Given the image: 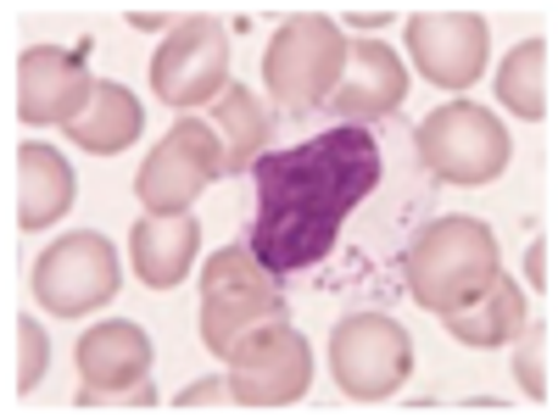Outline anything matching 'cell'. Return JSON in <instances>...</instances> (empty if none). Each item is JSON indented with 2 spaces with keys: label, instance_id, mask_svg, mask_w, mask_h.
Listing matches in <instances>:
<instances>
[{
  "label": "cell",
  "instance_id": "17",
  "mask_svg": "<svg viewBox=\"0 0 558 418\" xmlns=\"http://www.w3.org/2000/svg\"><path fill=\"white\" fill-rule=\"evenodd\" d=\"M441 323H447V335L458 346L492 352V346H508V341L525 330V296H520L514 279L497 273V285L486 296H475L470 307H458V312H441Z\"/></svg>",
  "mask_w": 558,
  "mask_h": 418
},
{
  "label": "cell",
  "instance_id": "9",
  "mask_svg": "<svg viewBox=\"0 0 558 418\" xmlns=\"http://www.w3.org/2000/svg\"><path fill=\"white\" fill-rule=\"evenodd\" d=\"M118 251L107 235H96V229H73V235H62L51 251H39L28 285H34V302L45 312L57 318H78L89 307H101L118 296Z\"/></svg>",
  "mask_w": 558,
  "mask_h": 418
},
{
  "label": "cell",
  "instance_id": "20",
  "mask_svg": "<svg viewBox=\"0 0 558 418\" xmlns=\"http://www.w3.org/2000/svg\"><path fill=\"white\" fill-rule=\"evenodd\" d=\"M553 57H547V39H525L502 57V73H497V96L508 112L520 118H547V101H553Z\"/></svg>",
  "mask_w": 558,
  "mask_h": 418
},
{
  "label": "cell",
  "instance_id": "16",
  "mask_svg": "<svg viewBox=\"0 0 558 418\" xmlns=\"http://www.w3.org/2000/svg\"><path fill=\"white\" fill-rule=\"evenodd\" d=\"M73 162L57 146H23L17 151V223L51 229L73 207Z\"/></svg>",
  "mask_w": 558,
  "mask_h": 418
},
{
  "label": "cell",
  "instance_id": "7",
  "mask_svg": "<svg viewBox=\"0 0 558 418\" xmlns=\"http://www.w3.org/2000/svg\"><path fill=\"white\" fill-rule=\"evenodd\" d=\"M213 179H223V139L213 123L196 118H179L146 157L134 179V196L151 218H179L191 212V201L207 190Z\"/></svg>",
  "mask_w": 558,
  "mask_h": 418
},
{
  "label": "cell",
  "instance_id": "14",
  "mask_svg": "<svg viewBox=\"0 0 558 418\" xmlns=\"http://www.w3.org/2000/svg\"><path fill=\"white\" fill-rule=\"evenodd\" d=\"M408 96V73L397 62L391 45L380 39H352L347 45V73H341V89L330 96V107L347 118V123H375L386 112H397Z\"/></svg>",
  "mask_w": 558,
  "mask_h": 418
},
{
  "label": "cell",
  "instance_id": "4",
  "mask_svg": "<svg viewBox=\"0 0 558 418\" xmlns=\"http://www.w3.org/2000/svg\"><path fill=\"white\" fill-rule=\"evenodd\" d=\"M347 34L330 17H296L268 39V57H263V78H268V96L291 112L324 107L341 89L347 73Z\"/></svg>",
  "mask_w": 558,
  "mask_h": 418
},
{
  "label": "cell",
  "instance_id": "8",
  "mask_svg": "<svg viewBox=\"0 0 558 418\" xmlns=\"http://www.w3.org/2000/svg\"><path fill=\"white\" fill-rule=\"evenodd\" d=\"M330 374L352 402H386L413 374V341L386 312H352L330 335Z\"/></svg>",
  "mask_w": 558,
  "mask_h": 418
},
{
  "label": "cell",
  "instance_id": "2",
  "mask_svg": "<svg viewBox=\"0 0 558 418\" xmlns=\"http://www.w3.org/2000/svg\"><path fill=\"white\" fill-rule=\"evenodd\" d=\"M402 273H408V291H413L418 307L458 312L497 285L502 262H497L492 229L481 218H436L413 235Z\"/></svg>",
  "mask_w": 558,
  "mask_h": 418
},
{
  "label": "cell",
  "instance_id": "18",
  "mask_svg": "<svg viewBox=\"0 0 558 418\" xmlns=\"http://www.w3.org/2000/svg\"><path fill=\"white\" fill-rule=\"evenodd\" d=\"M140 128H146V112H140L134 89L101 78L96 84V101L84 107V118L68 123V139H73V146H84V151H96V157H112V151H129L134 146Z\"/></svg>",
  "mask_w": 558,
  "mask_h": 418
},
{
  "label": "cell",
  "instance_id": "24",
  "mask_svg": "<svg viewBox=\"0 0 558 418\" xmlns=\"http://www.w3.org/2000/svg\"><path fill=\"white\" fill-rule=\"evenodd\" d=\"M531 285H536V291H547V241H536V246H531Z\"/></svg>",
  "mask_w": 558,
  "mask_h": 418
},
{
  "label": "cell",
  "instance_id": "5",
  "mask_svg": "<svg viewBox=\"0 0 558 418\" xmlns=\"http://www.w3.org/2000/svg\"><path fill=\"white\" fill-rule=\"evenodd\" d=\"M508 157H514V139L486 107L452 101L418 123V162L441 184H492L508 168Z\"/></svg>",
  "mask_w": 558,
  "mask_h": 418
},
{
  "label": "cell",
  "instance_id": "21",
  "mask_svg": "<svg viewBox=\"0 0 558 418\" xmlns=\"http://www.w3.org/2000/svg\"><path fill=\"white\" fill-rule=\"evenodd\" d=\"M514 374H520L531 402H547V374H553V335H547V323H536V330L525 335V346L514 357Z\"/></svg>",
  "mask_w": 558,
  "mask_h": 418
},
{
  "label": "cell",
  "instance_id": "13",
  "mask_svg": "<svg viewBox=\"0 0 558 418\" xmlns=\"http://www.w3.org/2000/svg\"><path fill=\"white\" fill-rule=\"evenodd\" d=\"M78 374H84V407L112 402L118 391H140L151 374V335L129 318H112L78 341Z\"/></svg>",
  "mask_w": 558,
  "mask_h": 418
},
{
  "label": "cell",
  "instance_id": "10",
  "mask_svg": "<svg viewBox=\"0 0 558 418\" xmlns=\"http://www.w3.org/2000/svg\"><path fill=\"white\" fill-rule=\"evenodd\" d=\"M229 89V34L218 17H179L151 57V96L168 107H202Z\"/></svg>",
  "mask_w": 558,
  "mask_h": 418
},
{
  "label": "cell",
  "instance_id": "25",
  "mask_svg": "<svg viewBox=\"0 0 558 418\" xmlns=\"http://www.w3.org/2000/svg\"><path fill=\"white\" fill-rule=\"evenodd\" d=\"M347 23H352V28H380V23H391V12H386V7H380V12H363V7H357V12H347Z\"/></svg>",
  "mask_w": 558,
  "mask_h": 418
},
{
  "label": "cell",
  "instance_id": "11",
  "mask_svg": "<svg viewBox=\"0 0 558 418\" xmlns=\"http://www.w3.org/2000/svg\"><path fill=\"white\" fill-rule=\"evenodd\" d=\"M408 51L430 84L470 89L486 73V23L475 12H413Z\"/></svg>",
  "mask_w": 558,
  "mask_h": 418
},
{
  "label": "cell",
  "instance_id": "3",
  "mask_svg": "<svg viewBox=\"0 0 558 418\" xmlns=\"http://www.w3.org/2000/svg\"><path fill=\"white\" fill-rule=\"evenodd\" d=\"M286 318L279 302V279L252 257V246H223L202 268V341L207 352H229L241 335L263 330V323Z\"/></svg>",
  "mask_w": 558,
  "mask_h": 418
},
{
  "label": "cell",
  "instance_id": "26",
  "mask_svg": "<svg viewBox=\"0 0 558 418\" xmlns=\"http://www.w3.org/2000/svg\"><path fill=\"white\" fill-rule=\"evenodd\" d=\"M129 23H140V28H157V23H162V12H129Z\"/></svg>",
  "mask_w": 558,
  "mask_h": 418
},
{
  "label": "cell",
  "instance_id": "15",
  "mask_svg": "<svg viewBox=\"0 0 558 418\" xmlns=\"http://www.w3.org/2000/svg\"><path fill=\"white\" fill-rule=\"evenodd\" d=\"M129 251H134V273L146 279L151 291H173L184 273H191L196 251H202V223L191 212L179 218H140L134 235H129Z\"/></svg>",
  "mask_w": 558,
  "mask_h": 418
},
{
  "label": "cell",
  "instance_id": "6",
  "mask_svg": "<svg viewBox=\"0 0 558 418\" xmlns=\"http://www.w3.org/2000/svg\"><path fill=\"white\" fill-rule=\"evenodd\" d=\"M229 362V402L235 407H291L313 385V346L291 330V318H274L241 335L223 352Z\"/></svg>",
  "mask_w": 558,
  "mask_h": 418
},
{
  "label": "cell",
  "instance_id": "22",
  "mask_svg": "<svg viewBox=\"0 0 558 418\" xmlns=\"http://www.w3.org/2000/svg\"><path fill=\"white\" fill-rule=\"evenodd\" d=\"M45 362H51V341H45V330L34 318H17V391H34L45 380Z\"/></svg>",
  "mask_w": 558,
  "mask_h": 418
},
{
  "label": "cell",
  "instance_id": "1",
  "mask_svg": "<svg viewBox=\"0 0 558 418\" xmlns=\"http://www.w3.org/2000/svg\"><path fill=\"white\" fill-rule=\"evenodd\" d=\"M380 184V146L363 123H341L291 151H268L257 162V218L252 257L279 279L330 257L341 223Z\"/></svg>",
  "mask_w": 558,
  "mask_h": 418
},
{
  "label": "cell",
  "instance_id": "23",
  "mask_svg": "<svg viewBox=\"0 0 558 418\" xmlns=\"http://www.w3.org/2000/svg\"><path fill=\"white\" fill-rule=\"evenodd\" d=\"M179 407L191 413V407H235V402H229V385H218V380H202V385H191V391L179 396Z\"/></svg>",
  "mask_w": 558,
  "mask_h": 418
},
{
  "label": "cell",
  "instance_id": "12",
  "mask_svg": "<svg viewBox=\"0 0 558 418\" xmlns=\"http://www.w3.org/2000/svg\"><path fill=\"white\" fill-rule=\"evenodd\" d=\"M96 101V84L84 73V57L57 51V45H34L17 62V118L23 123H78L84 107Z\"/></svg>",
  "mask_w": 558,
  "mask_h": 418
},
{
  "label": "cell",
  "instance_id": "19",
  "mask_svg": "<svg viewBox=\"0 0 558 418\" xmlns=\"http://www.w3.org/2000/svg\"><path fill=\"white\" fill-rule=\"evenodd\" d=\"M213 123H218V139H223V173H246V168H257L268 157L274 123H268L263 101L252 96L246 84L223 89L218 107H213Z\"/></svg>",
  "mask_w": 558,
  "mask_h": 418
}]
</instances>
